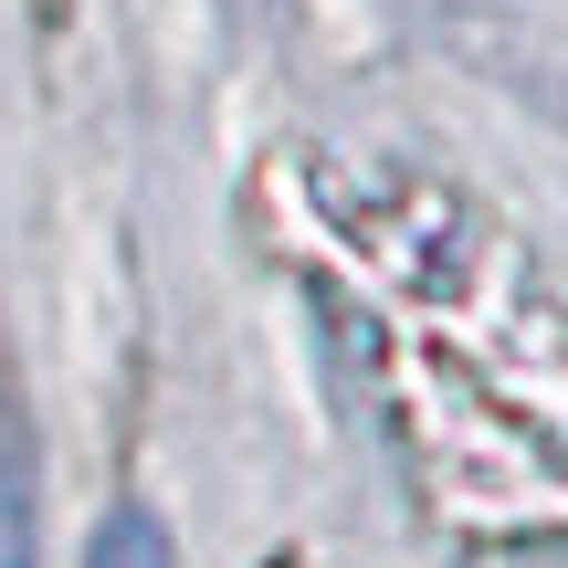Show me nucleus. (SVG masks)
Listing matches in <instances>:
<instances>
[{
  "mask_svg": "<svg viewBox=\"0 0 568 568\" xmlns=\"http://www.w3.org/2000/svg\"><path fill=\"white\" fill-rule=\"evenodd\" d=\"M0 568H32V453L0 410Z\"/></svg>",
  "mask_w": 568,
  "mask_h": 568,
  "instance_id": "nucleus-1",
  "label": "nucleus"
},
{
  "mask_svg": "<svg viewBox=\"0 0 568 568\" xmlns=\"http://www.w3.org/2000/svg\"><path fill=\"white\" fill-rule=\"evenodd\" d=\"M84 568H169V527L148 506H116L95 527V548H84Z\"/></svg>",
  "mask_w": 568,
  "mask_h": 568,
  "instance_id": "nucleus-2",
  "label": "nucleus"
}]
</instances>
